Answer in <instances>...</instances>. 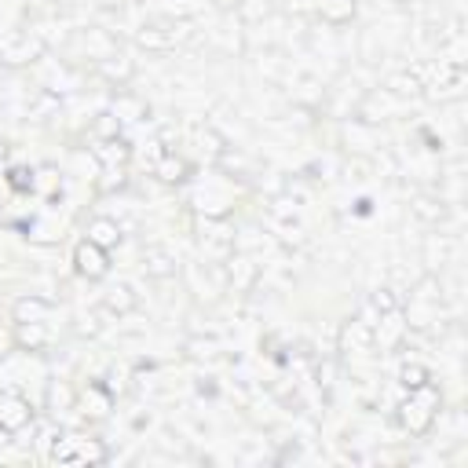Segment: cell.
Wrapping results in <instances>:
<instances>
[{
    "instance_id": "6da1fadb",
    "label": "cell",
    "mask_w": 468,
    "mask_h": 468,
    "mask_svg": "<svg viewBox=\"0 0 468 468\" xmlns=\"http://www.w3.org/2000/svg\"><path fill=\"white\" fill-rule=\"evenodd\" d=\"M30 402H23L18 395H4L0 399V428L4 432H18L23 424H30Z\"/></svg>"
},
{
    "instance_id": "7a4b0ae2",
    "label": "cell",
    "mask_w": 468,
    "mask_h": 468,
    "mask_svg": "<svg viewBox=\"0 0 468 468\" xmlns=\"http://www.w3.org/2000/svg\"><path fill=\"white\" fill-rule=\"evenodd\" d=\"M77 271L88 274V279H99V274H106V252L92 242H84L77 249Z\"/></svg>"
},
{
    "instance_id": "3957f363",
    "label": "cell",
    "mask_w": 468,
    "mask_h": 468,
    "mask_svg": "<svg viewBox=\"0 0 468 468\" xmlns=\"http://www.w3.org/2000/svg\"><path fill=\"white\" fill-rule=\"evenodd\" d=\"M117 238H121V230H117V223H114V220H95V223L88 227V242H92V245H99V249L114 245Z\"/></svg>"
},
{
    "instance_id": "277c9868",
    "label": "cell",
    "mask_w": 468,
    "mask_h": 468,
    "mask_svg": "<svg viewBox=\"0 0 468 468\" xmlns=\"http://www.w3.org/2000/svg\"><path fill=\"white\" fill-rule=\"evenodd\" d=\"M146 271H151V274H172L176 267H172V260H168L161 249H151V257H146Z\"/></svg>"
},
{
    "instance_id": "5b68a950",
    "label": "cell",
    "mask_w": 468,
    "mask_h": 468,
    "mask_svg": "<svg viewBox=\"0 0 468 468\" xmlns=\"http://www.w3.org/2000/svg\"><path fill=\"white\" fill-rule=\"evenodd\" d=\"M355 11V4H351V0H333V4L326 8V18H329V23H344V18Z\"/></svg>"
},
{
    "instance_id": "8992f818",
    "label": "cell",
    "mask_w": 468,
    "mask_h": 468,
    "mask_svg": "<svg viewBox=\"0 0 468 468\" xmlns=\"http://www.w3.org/2000/svg\"><path fill=\"white\" fill-rule=\"evenodd\" d=\"M424 377H428V373H424L421 366H406V370H402V385H406V388L414 392V388H421V385H424Z\"/></svg>"
},
{
    "instance_id": "52a82bcc",
    "label": "cell",
    "mask_w": 468,
    "mask_h": 468,
    "mask_svg": "<svg viewBox=\"0 0 468 468\" xmlns=\"http://www.w3.org/2000/svg\"><path fill=\"white\" fill-rule=\"evenodd\" d=\"M180 168H183L180 161H165V165H161V172H165L161 180H180Z\"/></svg>"
}]
</instances>
